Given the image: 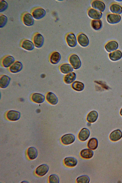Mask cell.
<instances>
[{
    "label": "cell",
    "instance_id": "6da1fadb",
    "mask_svg": "<svg viewBox=\"0 0 122 183\" xmlns=\"http://www.w3.org/2000/svg\"><path fill=\"white\" fill-rule=\"evenodd\" d=\"M69 61L73 68L76 70L79 69L81 65V62L79 57L76 55L73 54L69 58Z\"/></svg>",
    "mask_w": 122,
    "mask_h": 183
},
{
    "label": "cell",
    "instance_id": "7a4b0ae2",
    "mask_svg": "<svg viewBox=\"0 0 122 183\" xmlns=\"http://www.w3.org/2000/svg\"><path fill=\"white\" fill-rule=\"evenodd\" d=\"M75 137L73 134H67L63 136L61 138L62 143L65 145H68L73 143L75 141Z\"/></svg>",
    "mask_w": 122,
    "mask_h": 183
},
{
    "label": "cell",
    "instance_id": "3957f363",
    "mask_svg": "<svg viewBox=\"0 0 122 183\" xmlns=\"http://www.w3.org/2000/svg\"><path fill=\"white\" fill-rule=\"evenodd\" d=\"M23 65L21 62L15 61L9 68V70L11 73H16L21 71L23 68Z\"/></svg>",
    "mask_w": 122,
    "mask_h": 183
},
{
    "label": "cell",
    "instance_id": "277c9868",
    "mask_svg": "<svg viewBox=\"0 0 122 183\" xmlns=\"http://www.w3.org/2000/svg\"><path fill=\"white\" fill-rule=\"evenodd\" d=\"M44 41L43 36L40 33H37L34 36L33 42L35 46L37 48H40L43 46Z\"/></svg>",
    "mask_w": 122,
    "mask_h": 183
},
{
    "label": "cell",
    "instance_id": "5b68a950",
    "mask_svg": "<svg viewBox=\"0 0 122 183\" xmlns=\"http://www.w3.org/2000/svg\"><path fill=\"white\" fill-rule=\"evenodd\" d=\"M46 14V11L45 9L39 8L34 9L32 11V15L34 19L39 20L44 17Z\"/></svg>",
    "mask_w": 122,
    "mask_h": 183
},
{
    "label": "cell",
    "instance_id": "8992f818",
    "mask_svg": "<svg viewBox=\"0 0 122 183\" xmlns=\"http://www.w3.org/2000/svg\"><path fill=\"white\" fill-rule=\"evenodd\" d=\"M107 19L108 23L114 24L119 22L121 20V17L119 15L111 13L107 15Z\"/></svg>",
    "mask_w": 122,
    "mask_h": 183
},
{
    "label": "cell",
    "instance_id": "52a82bcc",
    "mask_svg": "<svg viewBox=\"0 0 122 183\" xmlns=\"http://www.w3.org/2000/svg\"><path fill=\"white\" fill-rule=\"evenodd\" d=\"M66 42L70 47H74L77 45L76 38L73 33H70L68 34L66 36Z\"/></svg>",
    "mask_w": 122,
    "mask_h": 183
},
{
    "label": "cell",
    "instance_id": "ba28073f",
    "mask_svg": "<svg viewBox=\"0 0 122 183\" xmlns=\"http://www.w3.org/2000/svg\"><path fill=\"white\" fill-rule=\"evenodd\" d=\"M77 40L79 44L83 47H87L89 44L88 38L85 34L83 33H81L78 35Z\"/></svg>",
    "mask_w": 122,
    "mask_h": 183
},
{
    "label": "cell",
    "instance_id": "9c48e42d",
    "mask_svg": "<svg viewBox=\"0 0 122 183\" xmlns=\"http://www.w3.org/2000/svg\"><path fill=\"white\" fill-rule=\"evenodd\" d=\"M20 113L19 112L11 110L8 112L7 113L6 117L7 119L9 120L15 121L20 119Z\"/></svg>",
    "mask_w": 122,
    "mask_h": 183
},
{
    "label": "cell",
    "instance_id": "30bf717a",
    "mask_svg": "<svg viewBox=\"0 0 122 183\" xmlns=\"http://www.w3.org/2000/svg\"><path fill=\"white\" fill-rule=\"evenodd\" d=\"M14 57L9 55L6 56L2 59L1 64L2 66L6 68L9 67L15 61Z\"/></svg>",
    "mask_w": 122,
    "mask_h": 183
},
{
    "label": "cell",
    "instance_id": "8fae6325",
    "mask_svg": "<svg viewBox=\"0 0 122 183\" xmlns=\"http://www.w3.org/2000/svg\"><path fill=\"white\" fill-rule=\"evenodd\" d=\"M88 14L90 18L96 20H100L102 15L101 12L93 8L89 9L88 12Z\"/></svg>",
    "mask_w": 122,
    "mask_h": 183
},
{
    "label": "cell",
    "instance_id": "7c38bea8",
    "mask_svg": "<svg viewBox=\"0 0 122 183\" xmlns=\"http://www.w3.org/2000/svg\"><path fill=\"white\" fill-rule=\"evenodd\" d=\"M92 7L94 9L101 12H103L105 10L106 5L102 1L99 0H94L92 3Z\"/></svg>",
    "mask_w": 122,
    "mask_h": 183
},
{
    "label": "cell",
    "instance_id": "4fadbf2b",
    "mask_svg": "<svg viewBox=\"0 0 122 183\" xmlns=\"http://www.w3.org/2000/svg\"><path fill=\"white\" fill-rule=\"evenodd\" d=\"M49 170L48 166L46 164H42L38 167L36 170V173L38 175L43 176L46 174Z\"/></svg>",
    "mask_w": 122,
    "mask_h": 183
},
{
    "label": "cell",
    "instance_id": "5bb4252c",
    "mask_svg": "<svg viewBox=\"0 0 122 183\" xmlns=\"http://www.w3.org/2000/svg\"><path fill=\"white\" fill-rule=\"evenodd\" d=\"M32 15L29 13L25 14L23 17V21L25 25L28 26L32 25L34 23V20Z\"/></svg>",
    "mask_w": 122,
    "mask_h": 183
},
{
    "label": "cell",
    "instance_id": "9a60e30c",
    "mask_svg": "<svg viewBox=\"0 0 122 183\" xmlns=\"http://www.w3.org/2000/svg\"><path fill=\"white\" fill-rule=\"evenodd\" d=\"M90 135L89 130L86 128L82 129L79 132L78 135L79 139L82 141H84L89 138Z\"/></svg>",
    "mask_w": 122,
    "mask_h": 183
},
{
    "label": "cell",
    "instance_id": "2e32d148",
    "mask_svg": "<svg viewBox=\"0 0 122 183\" xmlns=\"http://www.w3.org/2000/svg\"><path fill=\"white\" fill-rule=\"evenodd\" d=\"M78 161L75 158L72 157H68L65 158L64 163L66 166L69 167H73L75 166L77 164Z\"/></svg>",
    "mask_w": 122,
    "mask_h": 183
},
{
    "label": "cell",
    "instance_id": "e0dca14e",
    "mask_svg": "<svg viewBox=\"0 0 122 183\" xmlns=\"http://www.w3.org/2000/svg\"><path fill=\"white\" fill-rule=\"evenodd\" d=\"M118 43L114 41H112L108 42L105 46L106 50L109 52L116 50L118 49Z\"/></svg>",
    "mask_w": 122,
    "mask_h": 183
},
{
    "label": "cell",
    "instance_id": "ac0fdd59",
    "mask_svg": "<svg viewBox=\"0 0 122 183\" xmlns=\"http://www.w3.org/2000/svg\"><path fill=\"white\" fill-rule=\"evenodd\" d=\"M11 81L10 78L8 76L3 75L0 78V87L2 88H7L9 85Z\"/></svg>",
    "mask_w": 122,
    "mask_h": 183
},
{
    "label": "cell",
    "instance_id": "d6986e66",
    "mask_svg": "<svg viewBox=\"0 0 122 183\" xmlns=\"http://www.w3.org/2000/svg\"><path fill=\"white\" fill-rule=\"evenodd\" d=\"M61 58V56L60 53L57 51H54L51 54L49 60L51 63L56 65L59 63Z\"/></svg>",
    "mask_w": 122,
    "mask_h": 183
},
{
    "label": "cell",
    "instance_id": "ffe728a7",
    "mask_svg": "<svg viewBox=\"0 0 122 183\" xmlns=\"http://www.w3.org/2000/svg\"><path fill=\"white\" fill-rule=\"evenodd\" d=\"M76 78V74L74 72H72L67 74L65 76L64 81L66 83L70 84L73 83Z\"/></svg>",
    "mask_w": 122,
    "mask_h": 183
},
{
    "label": "cell",
    "instance_id": "44dd1931",
    "mask_svg": "<svg viewBox=\"0 0 122 183\" xmlns=\"http://www.w3.org/2000/svg\"><path fill=\"white\" fill-rule=\"evenodd\" d=\"M21 46L24 49L28 51H31L35 48L34 43L28 40H25L22 42Z\"/></svg>",
    "mask_w": 122,
    "mask_h": 183
},
{
    "label": "cell",
    "instance_id": "7402d4cb",
    "mask_svg": "<svg viewBox=\"0 0 122 183\" xmlns=\"http://www.w3.org/2000/svg\"><path fill=\"white\" fill-rule=\"evenodd\" d=\"M46 98L47 101L52 105H56L58 102V99L57 97L52 92L48 93L46 95Z\"/></svg>",
    "mask_w": 122,
    "mask_h": 183
},
{
    "label": "cell",
    "instance_id": "603a6c76",
    "mask_svg": "<svg viewBox=\"0 0 122 183\" xmlns=\"http://www.w3.org/2000/svg\"><path fill=\"white\" fill-rule=\"evenodd\" d=\"M31 99L32 101L35 103H41L44 101L45 97L42 94L35 93H33L32 95Z\"/></svg>",
    "mask_w": 122,
    "mask_h": 183
},
{
    "label": "cell",
    "instance_id": "cb8c5ba5",
    "mask_svg": "<svg viewBox=\"0 0 122 183\" xmlns=\"http://www.w3.org/2000/svg\"><path fill=\"white\" fill-rule=\"evenodd\" d=\"M93 154V151L90 148L83 149L80 152L81 157L85 159H89L92 158Z\"/></svg>",
    "mask_w": 122,
    "mask_h": 183
},
{
    "label": "cell",
    "instance_id": "d4e9b609",
    "mask_svg": "<svg viewBox=\"0 0 122 183\" xmlns=\"http://www.w3.org/2000/svg\"><path fill=\"white\" fill-rule=\"evenodd\" d=\"M60 69L61 72L64 74L72 72L74 70V68L71 65L68 63H64L61 65L60 67Z\"/></svg>",
    "mask_w": 122,
    "mask_h": 183
},
{
    "label": "cell",
    "instance_id": "484cf974",
    "mask_svg": "<svg viewBox=\"0 0 122 183\" xmlns=\"http://www.w3.org/2000/svg\"><path fill=\"white\" fill-rule=\"evenodd\" d=\"M122 137V132L119 129H117L112 132L110 134L109 138L113 141H116L120 139Z\"/></svg>",
    "mask_w": 122,
    "mask_h": 183
},
{
    "label": "cell",
    "instance_id": "4316f807",
    "mask_svg": "<svg viewBox=\"0 0 122 183\" xmlns=\"http://www.w3.org/2000/svg\"><path fill=\"white\" fill-rule=\"evenodd\" d=\"M27 154L30 159L33 160L37 157L38 152L36 149L35 147H29L27 151Z\"/></svg>",
    "mask_w": 122,
    "mask_h": 183
},
{
    "label": "cell",
    "instance_id": "83f0119b",
    "mask_svg": "<svg viewBox=\"0 0 122 183\" xmlns=\"http://www.w3.org/2000/svg\"><path fill=\"white\" fill-rule=\"evenodd\" d=\"M110 9L111 12L114 14L120 15L122 13V7L118 4L113 3L110 6Z\"/></svg>",
    "mask_w": 122,
    "mask_h": 183
},
{
    "label": "cell",
    "instance_id": "f1b7e54d",
    "mask_svg": "<svg viewBox=\"0 0 122 183\" xmlns=\"http://www.w3.org/2000/svg\"><path fill=\"white\" fill-rule=\"evenodd\" d=\"M110 59L113 61H116L120 59L122 57V53L119 50H117L109 54Z\"/></svg>",
    "mask_w": 122,
    "mask_h": 183
},
{
    "label": "cell",
    "instance_id": "f546056e",
    "mask_svg": "<svg viewBox=\"0 0 122 183\" xmlns=\"http://www.w3.org/2000/svg\"><path fill=\"white\" fill-rule=\"evenodd\" d=\"M72 88L74 90L78 92L83 91L85 87L84 84L82 82L77 81H74L71 84Z\"/></svg>",
    "mask_w": 122,
    "mask_h": 183
},
{
    "label": "cell",
    "instance_id": "4dcf8cb0",
    "mask_svg": "<svg viewBox=\"0 0 122 183\" xmlns=\"http://www.w3.org/2000/svg\"><path fill=\"white\" fill-rule=\"evenodd\" d=\"M98 117V114L96 111L93 110L90 112L87 115L86 119L90 123H93L97 120Z\"/></svg>",
    "mask_w": 122,
    "mask_h": 183
},
{
    "label": "cell",
    "instance_id": "1f68e13d",
    "mask_svg": "<svg viewBox=\"0 0 122 183\" xmlns=\"http://www.w3.org/2000/svg\"><path fill=\"white\" fill-rule=\"evenodd\" d=\"M98 145V141L95 137H92L89 140L87 144L88 147L90 149L94 150L97 148Z\"/></svg>",
    "mask_w": 122,
    "mask_h": 183
},
{
    "label": "cell",
    "instance_id": "d6a6232c",
    "mask_svg": "<svg viewBox=\"0 0 122 183\" xmlns=\"http://www.w3.org/2000/svg\"><path fill=\"white\" fill-rule=\"evenodd\" d=\"M91 25L93 29L96 30L100 29L102 26L103 24L100 20H93L91 22Z\"/></svg>",
    "mask_w": 122,
    "mask_h": 183
},
{
    "label": "cell",
    "instance_id": "836d02e7",
    "mask_svg": "<svg viewBox=\"0 0 122 183\" xmlns=\"http://www.w3.org/2000/svg\"><path fill=\"white\" fill-rule=\"evenodd\" d=\"M90 178L87 175H83L78 177L76 179V182L78 183H88Z\"/></svg>",
    "mask_w": 122,
    "mask_h": 183
},
{
    "label": "cell",
    "instance_id": "e575fe53",
    "mask_svg": "<svg viewBox=\"0 0 122 183\" xmlns=\"http://www.w3.org/2000/svg\"><path fill=\"white\" fill-rule=\"evenodd\" d=\"M49 182L50 183H59V178L58 176L55 174H52L50 175L49 178Z\"/></svg>",
    "mask_w": 122,
    "mask_h": 183
},
{
    "label": "cell",
    "instance_id": "d590c367",
    "mask_svg": "<svg viewBox=\"0 0 122 183\" xmlns=\"http://www.w3.org/2000/svg\"><path fill=\"white\" fill-rule=\"evenodd\" d=\"M8 21L7 17L5 15H2L0 16V28H3L6 25Z\"/></svg>",
    "mask_w": 122,
    "mask_h": 183
},
{
    "label": "cell",
    "instance_id": "8d00e7d4",
    "mask_svg": "<svg viewBox=\"0 0 122 183\" xmlns=\"http://www.w3.org/2000/svg\"><path fill=\"white\" fill-rule=\"evenodd\" d=\"M7 3L4 0L0 1V12H2L5 11L8 7Z\"/></svg>",
    "mask_w": 122,
    "mask_h": 183
},
{
    "label": "cell",
    "instance_id": "74e56055",
    "mask_svg": "<svg viewBox=\"0 0 122 183\" xmlns=\"http://www.w3.org/2000/svg\"><path fill=\"white\" fill-rule=\"evenodd\" d=\"M120 113L121 115L122 116V108L120 110Z\"/></svg>",
    "mask_w": 122,
    "mask_h": 183
},
{
    "label": "cell",
    "instance_id": "f35d334b",
    "mask_svg": "<svg viewBox=\"0 0 122 183\" xmlns=\"http://www.w3.org/2000/svg\"><path fill=\"white\" fill-rule=\"evenodd\" d=\"M21 183H29V182H27V181H22V182H21Z\"/></svg>",
    "mask_w": 122,
    "mask_h": 183
}]
</instances>
